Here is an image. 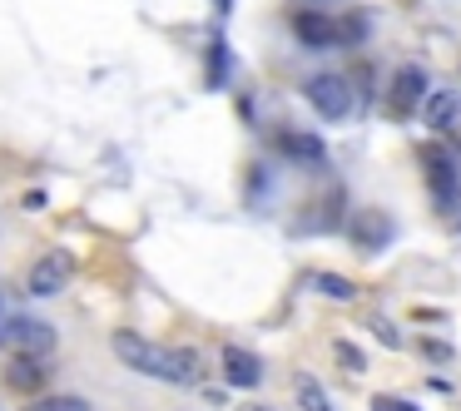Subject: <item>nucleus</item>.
Wrapping results in <instances>:
<instances>
[{
	"label": "nucleus",
	"instance_id": "nucleus-12",
	"mask_svg": "<svg viewBox=\"0 0 461 411\" xmlns=\"http://www.w3.org/2000/svg\"><path fill=\"white\" fill-rule=\"evenodd\" d=\"M312 292H322V298H332V302H357L362 298L357 282L338 278V273H312Z\"/></svg>",
	"mask_w": 461,
	"mask_h": 411
},
{
	"label": "nucleus",
	"instance_id": "nucleus-17",
	"mask_svg": "<svg viewBox=\"0 0 461 411\" xmlns=\"http://www.w3.org/2000/svg\"><path fill=\"white\" fill-rule=\"evenodd\" d=\"M332 357H338L348 371H362V367H367V357H362V352L352 347V342H332Z\"/></svg>",
	"mask_w": 461,
	"mask_h": 411
},
{
	"label": "nucleus",
	"instance_id": "nucleus-19",
	"mask_svg": "<svg viewBox=\"0 0 461 411\" xmlns=\"http://www.w3.org/2000/svg\"><path fill=\"white\" fill-rule=\"evenodd\" d=\"M372 411H417L411 401H397V397H372Z\"/></svg>",
	"mask_w": 461,
	"mask_h": 411
},
{
	"label": "nucleus",
	"instance_id": "nucleus-2",
	"mask_svg": "<svg viewBox=\"0 0 461 411\" xmlns=\"http://www.w3.org/2000/svg\"><path fill=\"white\" fill-rule=\"evenodd\" d=\"M55 327L41 317H15L0 327V347H11V352H25V357H50L55 352Z\"/></svg>",
	"mask_w": 461,
	"mask_h": 411
},
{
	"label": "nucleus",
	"instance_id": "nucleus-6",
	"mask_svg": "<svg viewBox=\"0 0 461 411\" xmlns=\"http://www.w3.org/2000/svg\"><path fill=\"white\" fill-rule=\"evenodd\" d=\"M417 110L437 134H447V130H456V120H461V94L456 90H427Z\"/></svg>",
	"mask_w": 461,
	"mask_h": 411
},
{
	"label": "nucleus",
	"instance_id": "nucleus-8",
	"mask_svg": "<svg viewBox=\"0 0 461 411\" xmlns=\"http://www.w3.org/2000/svg\"><path fill=\"white\" fill-rule=\"evenodd\" d=\"M223 377H229L233 387H258V381H263V362L253 357L249 347H223Z\"/></svg>",
	"mask_w": 461,
	"mask_h": 411
},
{
	"label": "nucleus",
	"instance_id": "nucleus-4",
	"mask_svg": "<svg viewBox=\"0 0 461 411\" xmlns=\"http://www.w3.org/2000/svg\"><path fill=\"white\" fill-rule=\"evenodd\" d=\"M308 104L322 114V120H348L352 114V90L342 75H312L308 80Z\"/></svg>",
	"mask_w": 461,
	"mask_h": 411
},
{
	"label": "nucleus",
	"instance_id": "nucleus-23",
	"mask_svg": "<svg viewBox=\"0 0 461 411\" xmlns=\"http://www.w3.org/2000/svg\"><path fill=\"white\" fill-rule=\"evenodd\" d=\"M0 308H5V282H0Z\"/></svg>",
	"mask_w": 461,
	"mask_h": 411
},
{
	"label": "nucleus",
	"instance_id": "nucleus-21",
	"mask_svg": "<svg viewBox=\"0 0 461 411\" xmlns=\"http://www.w3.org/2000/svg\"><path fill=\"white\" fill-rule=\"evenodd\" d=\"M239 411H273V407H263V401H243Z\"/></svg>",
	"mask_w": 461,
	"mask_h": 411
},
{
	"label": "nucleus",
	"instance_id": "nucleus-22",
	"mask_svg": "<svg viewBox=\"0 0 461 411\" xmlns=\"http://www.w3.org/2000/svg\"><path fill=\"white\" fill-rule=\"evenodd\" d=\"M213 5H219V15H229V5H233V0H213Z\"/></svg>",
	"mask_w": 461,
	"mask_h": 411
},
{
	"label": "nucleus",
	"instance_id": "nucleus-15",
	"mask_svg": "<svg viewBox=\"0 0 461 411\" xmlns=\"http://www.w3.org/2000/svg\"><path fill=\"white\" fill-rule=\"evenodd\" d=\"M367 332H372V337H382V347H392V352L402 347V332H397V322H387L382 312H372V317H367Z\"/></svg>",
	"mask_w": 461,
	"mask_h": 411
},
{
	"label": "nucleus",
	"instance_id": "nucleus-24",
	"mask_svg": "<svg viewBox=\"0 0 461 411\" xmlns=\"http://www.w3.org/2000/svg\"><path fill=\"white\" fill-rule=\"evenodd\" d=\"M456 219H461V213H456ZM456 233H461V223H456Z\"/></svg>",
	"mask_w": 461,
	"mask_h": 411
},
{
	"label": "nucleus",
	"instance_id": "nucleus-3",
	"mask_svg": "<svg viewBox=\"0 0 461 411\" xmlns=\"http://www.w3.org/2000/svg\"><path fill=\"white\" fill-rule=\"evenodd\" d=\"M427 70L421 65H402L397 75H392V90H387V114L392 120H407V114H417L421 94H427Z\"/></svg>",
	"mask_w": 461,
	"mask_h": 411
},
{
	"label": "nucleus",
	"instance_id": "nucleus-9",
	"mask_svg": "<svg viewBox=\"0 0 461 411\" xmlns=\"http://www.w3.org/2000/svg\"><path fill=\"white\" fill-rule=\"evenodd\" d=\"M392 238V219L377 209H362L357 219H352V243H362V248H382V243Z\"/></svg>",
	"mask_w": 461,
	"mask_h": 411
},
{
	"label": "nucleus",
	"instance_id": "nucleus-7",
	"mask_svg": "<svg viewBox=\"0 0 461 411\" xmlns=\"http://www.w3.org/2000/svg\"><path fill=\"white\" fill-rule=\"evenodd\" d=\"M431 199H437V209H456L461 203V174H456V159H447V154L431 164Z\"/></svg>",
	"mask_w": 461,
	"mask_h": 411
},
{
	"label": "nucleus",
	"instance_id": "nucleus-1",
	"mask_svg": "<svg viewBox=\"0 0 461 411\" xmlns=\"http://www.w3.org/2000/svg\"><path fill=\"white\" fill-rule=\"evenodd\" d=\"M110 347H114V357H120L124 367H134L140 377L169 381V387H199L203 381V362H199V352H189V347L149 342V337H140V332H114Z\"/></svg>",
	"mask_w": 461,
	"mask_h": 411
},
{
	"label": "nucleus",
	"instance_id": "nucleus-10",
	"mask_svg": "<svg viewBox=\"0 0 461 411\" xmlns=\"http://www.w3.org/2000/svg\"><path fill=\"white\" fill-rule=\"evenodd\" d=\"M293 35H298L303 45H338V21L312 15V11H298L293 15Z\"/></svg>",
	"mask_w": 461,
	"mask_h": 411
},
{
	"label": "nucleus",
	"instance_id": "nucleus-14",
	"mask_svg": "<svg viewBox=\"0 0 461 411\" xmlns=\"http://www.w3.org/2000/svg\"><path fill=\"white\" fill-rule=\"evenodd\" d=\"M293 391H298V407H303V411H338V407L328 401V391H322L312 377H298V381H293Z\"/></svg>",
	"mask_w": 461,
	"mask_h": 411
},
{
	"label": "nucleus",
	"instance_id": "nucleus-18",
	"mask_svg": "<svg viewBox=\"0 0 461 411\" xmlns=\"http://www.w3.org/2000/svg\"><path fill=\"white\" fill-rule=\"evenodd\" d=\"M362 35H367L362 15H348V21H342V31H338V40H362Z\"/></svg>",
	"mask_w": 461,
	"mask_h": 411
},
{
	"label": "nucleus",
	"instance_id": "nucleus-11",
	"mask_svg": "<svg viewBox=\"0 0 461 411\" xmlns=\"http://www.w3.org/2000/svg\"><path fill=\"white\" fill-rule=\"evenodd\" d=\"M5 381H11L15 391H25V397H31V391L45 387V362H41V357H25V352H15V362L5 367Z\"/></svg>",
	"mask_w": 461,
	"mask_h": 411
},
{
	"label": "nucleus",
	"instance_id": "nucleus-20",
	"mask_svg": "<svg viewBox=\"0 0 461 411\" xmlns=\"http://www.w3.org/2000/svg\"><path fill=\"white\" fill-rule=\"evenodd\" d=\"M421 352H427L431 362H447V357H451V347H447V342H421Z\"/></svg>",
	"mask_w": 461,
	"mask_h": 411
},
{
	"label": "nucleus",
	"instance_id": "nucleus-5",
	"mask_svg": "<svg viewBox=\"0 0 461 411\" xmlns=\"http://www.w3.org/2000/svg\"><path fill=\"white\" fill-rule=\"evenodd\" d=\"M70 278H75V258L65 248H50V253H41L35 268H31V292L35 298H50V292H60Z\"/></svg>",
	"mask_w": 461,
	"mask_h": 411
},
{
	"label": "nucleus",
	"instance_id": "nucleus-16",
	"mask_svg": "<svg viewBox=\"0 0 461 411\" xmlns=\"http://www.w3.org/2000/svg\"><path fill=\"white\" fill-rule=\"evenodd\" d=\"M25 411H90L80 397H45V401H35V407H25Z\"/></svg>",
	"mask_w": 461,
	"mask_h": 411
},
{
	"label": "nucleus",
	"instance_id": "nucleus-13",
	"mask_svg": "<svg viewBox=\"0 0 461 411\" xmlns=\"http://www.w3.org/2000/svg\"><path fill=\"white\" fill-rule=\"evenodd\" d=\"M278 144H283V154H293V159H322V139H318V134H298V130H288Z\"/></svg>",
	"mask_w": 461,
	"mask_h": 411
}]
</instances>
